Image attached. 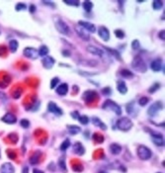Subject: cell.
<instances>
[{
	"instance_id": "db71d44e",
	"label": "cell",
	"mask_w": 165,
	"mask_h": 173,
	"mask_svg": "<svg viewBox=\"0 0 165 173\" xmlns=\"http://www.w3.org/2000/svg\"><path fill=\"white\" fill-rule=\"evenodd\" d=\"M23 173H29V167H28V166H25V167H24Z\"/></svg>"
},
{
	"instance_id": "60d3db41",
	"label": "cell",
	"mask_w": 165,
	"mask_h": 173,
	"mask_svg": "<svg viewBox=\"0 0 165 173\" xmlns=\"http://www.w3.org/2000/svg\"><path fill=\"white\" fill-rule=\"evenodd\" d=\"M16 10L17 11H24L27 9V6H26L24 3H18L17 5H16Z\"/></svg>"
},
{
	"instance_id": "9c48e42d",
	"label": "cell",
	"mask_w": 165,
	"mask_h": 173,
	"mask_svg": "<svg viewBox=\"0 0 165 173\" xmlns=\"http://www.w3.org/2000/svg\"><path fill=\"white\" fill-rule=\"evenodd\" d=\"M23 54L25 55L26 57L30 58V60H37L39 57V53L38 51L34 48H26L25 50L23 51Z\"/></svg>"
},
{
	"instance_id": "d6a6232c",
	"label": "cell",
	"mask_w": 165,
	"mask_h": 173,
	"mask_svg": "<svg viewBox=\"0 0 165 173\" xmlns=\"http://www.w3.org/2000/svg\"><path fill=\"white\" fill-rule=\"evenodd\" d=\"M70 146V141L69 139H65L62 143L60 145V151H65L67 148H68Z\"/></svg>"
},
{
	"instance_id": "d590c367",
	"label": "cell",
	"mask_w": 165,
	"mask_h": 173,
	"mask_svg": "<svg viewBox=\"0 0 165 173\" xmlns=\"http://www.w3.org/2000/svg\"><path fill=\"white\" fill-rule=\"evenodd\" d=\"M78 121L80 122V124H82V125H87V124L89 123V118L87 116H85V115H84V116H80Z\"/></svg>"
},
{
	"instance_id": "30bf717a",
	"label": "cell",
	"mask_w": 165,
	"mask_h": 173,
	"mask_svg": "<svg viewBox=\"0 0 165 173\" xmlns=\"http://www.w3.org/2000/svg\"><path fill=\"white\" fill-rule=\"evenodd\" d=\"M82 98L86 103H91L97 98V92L94 90H87L83 93Z\"/></svg>"
},
{
	"instance_id": "2e32d148",
	"label": "cell",
	"mask_w": 165,
	"mask_h": 173,
	"mask_svg": "<svg viewBox=\"0 0 165 173\" xmlns=\"http://www.w3.org/2000/svg\"><path fill=\"white\" fill-rule=\"evenodd\" d=\"M163 66H164V64H162V60H161L160 58H156V60H154L150 64L151 69H152L154 72H158V71H160L161 69H162Z\"/></svg>"
},
{
	"instance_id": "9f6ffc18",
	"label": "cell",
	"mask_w": 165,
	"mask_h": 173,
	"mask_svg": "<svg viewBox=\"0 0 165 173\" xmlns=\"http://www.w3.org/2000/svg\"><path fill=\"white\" fill-rule=\"evenodd\" d=\"M0 155H1V152H0Z\"/></svg>"
},
{
	"instance_id": "6f0895ef",
	"label": "cell",
	"mask_w": 165,
	"mask_h": 173,
	"mask_svg": "<svg viewBox=\"0 0 165 173\" xmlns=\"http://www.w3.org/2000/svg\"><path fill=\"white\" fill-rule=\"evenodd\" d=\"M157 173H161V172H157Z\"/></svg>"
},
{
	"instance_id": "4dcf8cb0",
	"label": "cell",
	"mask_w": 165,
	"mask_h": 173,
	"mask_svg": "<svg viewBox=\"0 0 165 173\" xmlns=\"http://www.w3.org/2000/svg\"><path fill=\"white\" fill-rule=\"evenodd\" d=\"M105 48L107 50V51H109L110 54H111L113 57H115L117 60H122V57H121V54H119V51H115V50H113V48H107V47H105Z\"/></svg>"
},
{
	"instance_id": "603a6c76",
	"label": "cell",
	"mask_w": 165,
	"mask_h": 173,
	"mask_svg": "<svg viewBox=\"0 0 165 173\" xmlns=\"http://www.w3.org/2000/svg\"><path fill=\"white\" fill-rule=\"evenodd\" d=\"M91 121H92V124H93L94 126L98 127V128H100V129L103 130H107L106 124L103 123L99 118H97V117H92V120H91Z\"/></svg>"
},
{
	"instance_id": "f546056e",
	"label": "cell",
	"mask_w": 165,
	"mask_h": 173,
	"mask_svg": "<svg viewBox=\"0 0 165 173\" xmlns=\"http://www.w3.org/2000/svg\"><path fill=\"white\" fill-rule=\"evenodd\" d=\"M93 8V3L91 1H89V0H86V1L83 2V9L85 10L86 12H91Z\"/></svg>"
},
{
	"instance_id": "4fadbf2b",
	"label": "cell",
	"mask_w": 165,
	"mask_h": 173,
	"mask_svg": "<svg viewBox=\"0 0 165 173\" xmlns=\"http://www.w3.org/2000/svg\"><path fill=\"white\" fill-rule=\"evenodd\" d=\"M86 50L88 53L92 54H95V55H98V57H104L106 53L103 50H101V48H97V47H94V45H88V47L86 48Z\"/></svg>"
},
{
	"instance_id": "cb8c5ba5",
	"label": "cell",
	"mask_w": 165,
	"mask_h": 173,
	"mask_svg": "<svg viewBox=\"0 0 165 173\" xmlns=\"http://www.w3.org/2000/svg\"><path fill=\"white\" fill-rule=\"evenodd\" d=\"M126 109H127V113H128L130 116H132V117H135V116L138 115V110L135 109V104H134V103L128 104L127 107H126Z\"/></svg>"
},
{
	"instance_id": "1f68e13d",
	"label": "cell",
	"mask_w": 165,
	"mask_h": 173,
	"mask_svg": "<svg viewBox=\"0 0 165 173\" xmlns=\"http://www.w3.org/2000/svg\"><path fill=\"white\" fill-rule=\"evenodd\" d=\"M163 6V2L160 1V0H155L152 2V8L154 10H160Z\"/></svg>"
},
{
	"instance_id": "f1b7e54d",
	"label": "cell",
	"mask_w": 165,
	"mask_h": 173,
	"mask_svg": "<svg viewBox=\"0 0 165 173\" xmlns=\"http://www.w3.org/2000/svg\"><path fill=\"white\" fill-rule=\"evenodd\" d=\"M18 47H19V44L16 40H11L9 42V48H10L11 53H15V51H17Z\"/></svg>"
},
{
	"instance_id": "f6af8a7d",
	"label": "cell",
	"mask_w": 165,
	"mask_h": 173,
	"mask_svg": "<svg viewBox=\"0 0 165 173\" xmlns=\"http://www.w3.org/2000/svg\"><path fill=\"white\" fill-rule=\"evenodd\" d=\"M43 3L46 5H50L51 8H56V3L53 1H43Z\"/></svg>"
},
{
	"instance_id": "8fae6325",
	"label": "cell",
	"mask_w": 165,
	"mask_h": 173,
	"mask_svg": "<svg viewBox=\"0 0 165 173\" xmlns=\"http://www.w3.org/2000/svg\"><path fill=\"white\" fill-rule=\"evenodd\" d=\"M54 63H56V60H54V57H50V55L44 57L43 60H42V64H43V66L46 68V69H51V68H53Z\"/></svg>"
},
{
	"instance_id": "3957f363",
	"label": "cell",
	"mask_w": 165,
	"mask_h": 173,
	"mask_svg": "<svg viewBox=\"0 0 165 173\" xmlns=\"http://www.w3.org/2000/svg\"><path fill=\"white\" fill-rule=\"evenodd\" d=\"M117 128L122 130V132H128L132 128V122L130 118L128 117H124V118H120L117 121Z\"/></svg>"
},
{
	"instance_id": "44dd1931",
	"label": "cell",
	"mask_w": 165,
	"mask_h": 173,
	"mask_svg": "<svg viewBox=\"0 0 165 173\" xmlns=\"http://www.w3.org/2000/svg\"><path fill=\"white\" fill-rule=\"evenodd\" d=\"M109 149H110V152H111L113 155H118L122 152V146L118 145V143H112V145H110Z\"/></svg>"
},
{
	"instance_id": "bcb514c9",
	"label": "cell",
	"mask_w": 165,
	"mask_h": 173,
	"mask_svg": "<svg viewBox=\"0 0 165 173\" xmlns=\"http://www.w3.org/2000/svg\"><path fill=\"white\" fill-rule=\"evenodd\" d=\"M158 36H159V39H161V40L164 41V39H165V31L164 30L160 31L159 34H158Z\"/></svg>"
},
{
	"instance_id": "8992f818",
	"label": "cell",
	"mask_w": 165,
	"mask_h": 173,
	"mask_svg": "<svg viewBox=\"0 0 165 173\" xmlns=\"http://www.w3.org/2000/svg\"><path fill=\"white\" fill-rule=\"evenodd\" d=\"M144 130L151 133H150V135H151V139H152L154 145H158V146L164 145V139H163V136H162V135H161V133H155V132H153V130H151L150 129H146V128H144Z\"/></svg>"
},
{
	"instance_id": "6da1fadb",
	"label": "cell",
	"mask_w": 165,
	"mask_h": 173,
	"mask_svg": "<svg viewBox=\"0 0 165 173\" xmlns=\"http://www.w3.org/2000/svg\"><path fill=\"white\" fill-rule=\"evenodd\" d=\"M54 26H56V30L59 31L60 34L65 35V36H70V28L68 25L64 22L62 19L60 18H56L54 19Z\"/></svg>"
},
{
	"instance_id": "11a10c76",
	"label": "cell",
	"mask_w": 165,
	"mask_h": 173,
	"mask_svg": "<svg viewBox=\"0 0 165 173\" xmlns=\"http://www.w3.org/2000/svg\"><path fill=\"white\" fill-rule=\"evenodd\" d=\"M99 173H105V172H99Z\"/></svg>"
},
{
	"instance_id": "7dc6e473",
	"label": "cell",
	"mask_w": 165,
	"mask_h": 173,
	"mask_svg": "<svg viewBox=\"0 0 165 173\" xmlns=\"http://www.w3.org/2000/svg\"><path fill=\"white\" fill-rule=\"evenodd\" d=\"M79 73L81 75H86V76H92V75H96L97 73H88V72H82V71H79Z\"/></svg>"
},
{
	"instance_id": "8d00e7d4",
	"label": "cell",
	"mask_w": 165,
	"mask_h": 173,
	"mask_svg": "<svg viewBox=\"0 0 165 173\" xmlns=\"http://www.w3.org/2000/svg\"><path fill=\"white\" fill-rule=\"evenodd\" d=\"M160 88V83H154L152 86H151L149 89H148V92L149 93H154L155 91H157Z\"/></svg>"
},
{
	"instance_id": "74e56055",
	"label": "cell",
	"mask_w": 165,
	"mask_h": 173,
	"mask_svg": "<svg viewBox=\"0 0 165 173\" xmlns=\"http://www.w3.org/2000/svg\"><path fill=\"white\" fill-rule=\"evenodd\" d=\"M148 101H149V99H148L147 97H141V98H140V100H138V104L143 107L148 103Z\"/></svg>"
},
{
	"instance_id": "4316f807",
	"label": "cell",
	"mask_w": 165,
	"mask_h": 173,
	"mask_svg": "<svg viewBox=\"0 0 165 173\" xmlns=\"http://www.w3.org/2000/svg\"><path fill=\"white\" fill-rule=\"evenodd\" d=\"M48 51H50V50H48V48L47 47V45H42V47L40 48V50L38 51L39 53V55L40 57H47V55L48 54Z\"/></svg>"
},
{
	"instance_id": "e575fe53",
	"label": "cell",
	"mask_w": 165,
	"mask_h": 173,
	"mask_svg": "<svg viewBox=\"0 0 165 173\" xmlns=\"http://www.w3.org/2000/svg\"><path fill=\"white\" fill-rule=\"evenodd\" d=\"M64 4L66 5H70V6H74V7H77V6H79L80 2L78 1V0H74V1H72V0H68V1H63Z\"/></svg>"
},
{
	"instance_id": "52a82bcc",
	"label": "cell",
	"mask_w": 165,
	"mask_h": 173,
	"mask_svg": "<svg viewBox=\"0 0 165 173\" xmlns=\"http://www.w3.org/2000/svg\"><path fill=\"white\" fill-rule=\"evenodd\" d=\"M162 109H163L162 103L158 101V102L153 103L152 105H151V106L149 107V108H148V110H147V114H148V116H150V117H155V116H156L157 114L159 113Z\"/></svg>"
},
{
	"instance_id": "b9f144b4",
	"label": "cell",
	"mask_w": 165,
	"mask_h": 173,
	"mask_svg": "<svg viewBox=\"0 0 165 173\" xmlns=\"http://www.w3.org/2000/svg\"><path fill=\"white\" fill-rule=\"evenodd\" d=\"M20 125L23 127L24 129H28L29 127H30V122H29L28 120H26V119H23V120H21L20 121Z\"/></svg>"
},
{
	"instance_id": "5b68a950",
	"label": "cell",
	"mask_w": 165,
	"mask_h": 173,
	"mask_svg": "<svg viewBox=\"0 0 165 173\" xmlns=\"http://www.w3.org/2000/svg\"><path fill=\"white\" fill-rule=\"evenodd\" d=\"M138 156L141 160H148L152 156V151L145 145H140L138 148Z\"/></svg>"
},
{
	"instance_id": "ab89813d",
	"label": "cell",
	"mask_w": 165,
	"mask_h": 173,
	"mask_svg": "<svg viewBox=\"0 0 165 173\" xmlns=\"http://www.w3.org/2000/svg\"><path fill=\"white\" fill-rule=\"evenodd\" d=\"M115 35H116V37H117L118 39H123L125 37V33L124 31H122V30H120V29H118V30H115Z\"/></svg>"
},
{
	"instance_id": "ba28073f",
	"label": "cell",
	"mask_w": 165,
	"mask_h": 173,
	"mask_svg": "<svg viewBox=\"0 0 165 173\" xmlns=\"http://www.w3.org/2000/svg\"><path fill=\"white\" fill-rule=\"evenodd\" d=\"M74 30H75L77 35H78L83 41H89L90 40V33L87 32L85 29L81 27V26H79L78 24L75 25L74 26Z\"/></svg>"
},
{
	"instance_id": "9a60e30c",
	"label": "cell",
	"mask_w": 165,
	"mask_h": 173,
	"mask_svg": "<svg viewBox=\"0 0 165 173\" xmlns=\"http://www.w3.org/2000/svg\"><path fill=\"white\" fill-rule=\"evenodd\" d=\"M78 25L85 29V30L88 33H92V34H93V33L96 32L95 25H93L92 23H89V22H86V21H79Z\"/></svg>"
},
{
	"instance_id": "ac0fdd59",
	"label": "cell",
	"mask_w": 165,
	"mask_h": 173,
	"mask_svg": "<svg viewBox=\"0 0 165 173\" xmlns=\"http://www.w3.org/2000/svg\"><path fill=\"white\" fill-rule=\"evenodd\" d=\"M1 121L2 122H4L6 124H15L17 122V118H16V116L14 114H11V113H7L6 115H4L1 118Z\"/></svg>"
},
{
	"instance_id": "7a4b0ae2",
	"label": "cell",
	"mask_w": 165,
	"mask_h": 173,
	"mask_svg": "<svg viewBox=\"0 0 165 173\" xmlns=\"http://www.w3.org/2000/svg\"><path fill=\"white\" fill-rule=\"evenodd\" d=\"M132 67L134 68L135 70H137L138 72H141V73H143L147 70L146 63H145V61L142 60L141 57H135L134 60H132Z\"/></svg>"
},
{
	"instance_id": "7402d4cb",
	"label": "cell",
	"mask_w": 165,
	"mask_h": 173,
	"mask_svg": "<svg viewBox=\"0 0 165 173\" xmlns=\"http://www.w3.org/2000/svg\"><path fill=\"white\" fill-rule=\"evenodd\" d=\"M73 151H74V153H76L77 155L81 156L84 154V152H85V149H84V146L81 143L76 142V143H74V145H73Z\"/></svg>"
},
{
	"instance_id": "836d02e7",
	"label": "cell",
	"mask_w": 165,
	"mask_h": 173,
	"mask_svg": "<svg viewBox=\"0 0 165 173\" xmlns=\"http://www.w3.org/2000/svg\"><path fill=\"white\" fill-rule=\"evenodd\" d=\"M59 83V79L57 77H54L51 79V89H54V88H56L57 84Z\"/></svg>"
},
{
	"instance_id": "f907efd6",
	"label": "cell",
	"mask_w": 165,
	"mask_h": 173,
	"mask_svg": "<svg viewBox=\"0 0 165 173\" xmlns=\"http://www.w3.org/2000/svg\"><path fill=\"white\" fill-rule=\"evenodd\" d=\"M0 99H2V100H6V99H7V97H6V95H5L4 93L0 92Z\"/></svg>"
},
{
	"instance_id": "f35d334b",
	"label": "cell",
	"mask_w": 165,
	"mask_h": 173,
	"mask_svg": "<svg viewBox=\"0 0 165 173\" xmlns=\"http://www.w3.org/2000/svg\"><path fill=\"white\" fill-rule=\"evenodd\" d=\"M132 48H134V50H138V48H140V43L138 40H134L132 42Z\"/></svg>"
},
{
	"instance_id": "d6986e66",
	"label": "cell",
	"mask_w": 165,
	"mask_h": 173,
	"mask_svg": "<svg viewBox=\"0 0 165 173\" xmlns=\"http://www.w3.org/2000/svg\"><path fill=\"white\" fill-rule=\"evenodd\" d=\"M15 172V168L11 163L6 162L3 163L0 167V173H14Z\"/></svg>"
},
{
	"instance_id": "83f0119b",
	"label": "cell",
	"mask_w": 165,
	"mask_h": 173,
	"mask_svg": "<svg viewBox=\"0 0 165 173\" xmlns=\"http://www.w3.org/2000/svg\"><path fill=\"white\" fill-rule=\"evenodd\" d=\"M120 75L123 76L124 78H132L134 77V73L129 69H122L120 71Z\"/></svg>"
},
{
	"instance_id": "484cf974",
	"label": "cell",
	"mask_w": 165,
	"mask_h": 173,
	"mask_svg": "<svg viewBox=\"0 0 165 173\" xmlns=\"http://www.w3.org/2000/svg\"><path fill=\"white\" fill-rule=\"evenodd\" d=\"M59 167L63 173H66V171H67L66 163H65V158H64L63 156H61V157L59 159Z\"/></svg>"
},
{
	"instance_id": "277c9868",
	"label": "cell",
	"mask_w": 165,
	"mask_h": 173,
	"mask_svg": "<svg viewBox=\"0 0 165 173\" xmlns=\"http://www.w3.org/2000/svg\"><path fill=\"white\" fill-rule=\"evenodd\" d=\"M102 108L104 110H109V111H112V112H114L116 115L120 116L122 114V108L120 107L119 105L116 102L112 100H106L104 104L102 105Z\"/></svg>"
},
{
	"instance_id": "816d5d0a",
	"label": "cell",
	"mask_w": 165,
	"mask_h": 173,
	"mask_svg": "<svg viewBox=\"0 0 165 173\" xmlns=\"http://www.w3.org/2000/svg\"><path fill=\"white\" fill-rule=\"evenodd\" d=\"M35 11H36V7H35L34 5H31V6H30V12H31V13H34Z\"/></svg>"
},
{
	"instance_id": "d4e9b609",
	"label": "cell",
	"mask_w": 165,
	"mask_h": 173,
	"mask_svg": "<svg viewBox=\"0 0 165 173\" xmlns=\"http://www.w3.org/2000/svg\"><path fill=\"white\" fill-rule=\"evenodd\" d=\"M67 130H68V132L71 133V135H76V133H78L81 132V129H80V127L74 126V125L67 126Z\"/></svg>"
},
{
	"instance_id": "c3c4849f",
	"label": "cell",
	"mask_w": 165,
	"mask_h": 173,
	"mask_svg": "<svg viewBox=\"0 0 165 173\" xmlns=\"http://www.w3.org/2000/svg\"><path fill=\"white\" fill-rule=\"evenodd\" d=\"M62 54H63V57H70V51H69L64 50V51H62Z\"/></svg>"
},
{
	"instance_id": "7bdbcfd3",
	"label": "cell",
	"mask_w": 165,
	"mask_h": 173,
	"mask_svg": "<svg viewBox=\"0 0 165 173\" xmlns=\"http://www.w3.org/2000/svg\"><path fill=\"white\" fill-rule=\"evenodd\" d=\"M102 93L104 94V95H111L112 89L110 87H106V88H104V89L102 90Z\"/></svg>"
},
{
	"instance_id": "f5cc1de1",
	"label": "cell",
	"mask_w": 165,
	"mask_h": 173,
	"mask_svg": "<svg viewBox=\"0 0 165 173\" xmlns=\"http://www.w3.org/2000/svg\"><path fill=\"white\" fill-rule=\"evenodd\" d=\"M33 173H44V171L40 170V169H37V168H35L34 170H33Z\"/></svg>"
},
{
	"instance_id": "7c38bea8",
	"label": "cell",
	"mask_w": 165,
	"mask_h": 173,
	"mask_svg": "<svg viewBox=\"0 0 165 173\" xmlns=\"http://www.w3.org/2000/svg\"><path fill=\"white\" fill-rule=\"evenodd\" d=\"M48 112H50V113H53L56 116H61L63 114L62 110H61L54 102H50V103H48Z\"/></svg>"
},
{
	"instance_id": "ee69618b",
	"label": "cell",
	"mask_w": 165,
	"mask_h": 173,
	"mask_svg": "<svg viewBox=\"0 0 165 173\" xmlns=\"http://www.w3.org/2000/svg\"><path fill=\"white\" fill-rule=\"evenodd\" d=\"M71 117H72L74 120H78L79 117H80L79 112H78V111H74V112L71 113Z\"/></svg>"
},
{
	"instance_id": "5bb4252c",
	"label": "cell",
	"mask_w": 165,
	"mask_h": 173,
	"mask_svg": "<svg viewBox=\"0 0 165 173\" xmlns=\"http://www.w3.org/2000/svg\"><path fill=\"white\" fill-rule=\"evenodd\" d=\"M98 36L102 39L103 41H105V42L110 40V32H109V30L106 27H104V26H101V27H99V29H98Z\"/></svg>"
},
{
	"instance_id": "681fc988",
	"label": "cell",
	"mask_w": 165,
	"mask_h": 173,
	"mask_svg": "<svg viewBox=\"0 0 165 173\" xmlns=\"http://www.w3.org/2000/svg\"><path fill=\"white\" fill-rule=\"evenodd\" d=\"M48 169L51 171V170H56V166H54V163H50V166H48Z\"/></svg>"
},
{
	"instance_id": "e0dca14e",
	"label": "cell",
	"mask_w": 165,
	"mask_h": 173,
	"mask_svg": "<svg viewBox=\"0 0 165 173\" xmlns=\"http://www.w3.org/2000/svg\"><path fill=\"white\" fill-rule=\"evenodd\" d=\"M56 92L59 96H65L68 92V84L67 83H61L60 85H57L56 88Z\"/></svg>"
},
{
	"instance_id": "ffe728a7",
	"label": "cell",
	"mask_w": 165,
	"mask_h": 173,
	"mask_svg": "<svg viewBox=\"0 0 165 173\" xmlns=\"http://www.w3.org/2000/svg\"><path fill=\"white\" fill-rule=\"evenodd\" d=\"M117 89L118 91L123 95H125L126 93L128 92V87H127V84L124 80H119L117 82Z\"/></svg>"
}]
</instances>
